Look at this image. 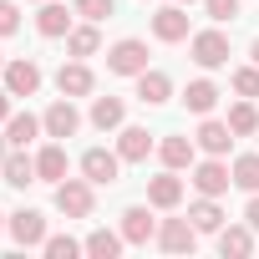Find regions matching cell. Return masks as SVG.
I'll return each mask as SVG.
<instances>
[{
  "mask_svg": "<svg viewBox=\"0 0 259 259\" xmlns=\"http://www.w3.org/2000/svg\"><path fill=\"white\" fill-rule=\"evenodd\" d=\"M229 168H234V188H244V193H259V153H239Z\"/></svg>",
  "mask_w": 259,
  "mask_h": 259,
  "instance_id": "obj_29",
  "label": "cell"
},
{
  "mask_svg": "<svg viewBox=\"0 0 259 259\" xmlns=\"http://www.w3.org/2000/svg\"><path fill=\"white\" fill-rule=\"evenodd\" d=\"M87 122L97 127V133H117V127L127 122V107H122V97H92V112H87Z\"/></svg>",
  "mask_w": 259,
  "mask_h": 259,
  "instance_id": "obj_20",
  "label": "cell"
},
{
  "mask_svg": "<svg viewBox=\"0 0 259 259\" xmlns=\"http://www.w3.org/2000/svg\"><path fill=\"white\" fill-rule=\"evenodd\" d=\"M188 173H193L188 183H193L198 193H208V198H224V193L234 188V168H229L224 158H213V153H203V158H198Z\"/></svg>",
  "mask_w": 259,
  "mask_h": 259,
  "instance_id": "obj_3",
  "label": "cell"
},
{
  "mask_svg": "<svg viewBox=\"0 0 259 259\" xmlns=\"http://www.w3.org/2000/svg\"><path fill=\"white\" fill-rule=\"evenodd\" d=\"M102 51V31H97V21H87V26H71L66 31V56H97Z\"/></svg>",
  "mask_w": 259,
  "mask_h": 259,
  "instance_id": "obj_27",
  "label": "cell"
},
{
  "mask_svg": "<svg viewBox=\"0 0 259 259\" xmlns=\"http://www.w3.org/2000/svg\"><path fill=\"white\" fill-rule=\"evenodd\" d=\"M163 254H193L198 249V229L193 219H158V239H153Z\"/></svg>",
  "mask_w": 259,
  "mask_h": 259,
  "instance_id": "obj_8",
  "label": "cell"
},
{
  "mask_svg": "<svg viewBox=\"0 0 259 259\" xmlns=\"http://www.w3.org/2000/svg\"><path fill=\"white\" fill-rule=\"evenodd\" d=\"M71 16H76V11H66V6H56V0H46V6H41V16H36V31H41L46 41H66Z\"/></svg>",
  "mask_w": 259,
  "mask_h": 259,
  "instance_id": "obj_24",
  "label": "cell"
},
{
  "mask_svg": "<svg viewBox=\"0 0 259 259\" xmlns=\"http://www.w3.org/2000/svg\"><path fill=\"white\" fill-rule=\"evenodd\" d=\"M6 224H11V213H0V234H6Z\"/></svg>",
  "mask_w": 259,
  "mask_h": 259,
  "instance_id": "obj_39",
  "label": "cell"
},
{
  "mask_svg": "<svg viewBox=\"0 0 259 259\" xmlns=\"http://www.w3.org/2000/svg\"><path fill=\"white\" fill-rule=\"evenodd\" d=\"M11 112H16V97L6 92V81H0V127H6V122H11Z\"/></svg>",
  "mask_w": 259,
  "mask_h": 259,
  "instance_id": "obj_36",
  "label": "cell"
},
{
  "mask_svg": "<svg viewBox=\"0 0 259 259\" xmlns=\"http://www.w3.org/2000/svg\"><path fill=\"white\" fill-rule=\"evenodd\" d=\"M0 71H6V51H0Z\"/></svg>",
  "mask_w": 259,
  "mask_h": 259,
  "instance_id": "obj_41",
  "label": "cell"
},
{
  "mask_svg": "<svg viewBox=\"0 0 259 259\" xmlns=\"http://www.w3.org/2000/svg\"><path fill=\"white\" fill-rule=\"evenodd\" d=\"M133 81H138V102H143V107H163V102H173V76H168V71L148 66V71H138Z\"/></svg>",
  "mask_w": 259,
  "mask_h": 259,
  "instance_id": "obj_17",
  "label": "cell"
},
{
  "mask_svg": "<svg viewBox=\"0 0 259 259\" xmlns=\"http://www.w3.org/2000/svg\"><path fill=\"white\" fill-rule=\"evenodd\" d=\"M117 153H122V163H148V158L158 153V138L148 133V127L122 122V127H117Z\"/></svg>",
  "mask_w": 259,
  "mask_h": 259,
  "instance_id": "obj_11",
  "label": "cell"
},
{
  "mask_svg": "<svg viewBox=\"0 0 259 259\" xmlns=\"http://www.w3.org/2000/svg\"><path fill=\"white\" fill-rule=\"evenodd\" d=\"M0 81H6V92H11V97H36L46 76H41V66H36L31 56H16V61H6Z\"/></svg>",
  "mask_w": 259,
  "mask_h": 259,
  "instance_id": "obj_9",
  "label": "cell"
},
{
  "mask_svg": "<svg viewBox=\"0 0 259 259\" xmlns=\"http://www.w3.org/2000/svg\"><path fill=\"white\" fill-rule=\"evenodd\" d=\"M188 56H193V66H203V71H219V66H229V36H224V26H208V31H193L188 36Z\"/></svg>",
  "mask_w": 259,
  "mask_h": 259,
  "instance_id": "obj_2",
  "label": "cell"
},
{
  "mask_svg": "<svg viewBox=\"0 0 259 259\" xmlns=\"http://www.w3.org/2000/svg\"><path fill=\"white\" fill-rule=\"evenodd\" d=\"M6 234H11L21 249H41V244H46V213H41V208H16L11 224H6Z\"/></svg>",
  "mask_w": 259,
  "mask_h": 259,
  "instance_id": "obj_10",
  "label": "cell"
},
{
  "mask_svg": "<svg viewBox=\"0 0 259 259\" xmlns=\"http://www.w3.org/2000/svg\"><path fill=\"white\" fill-rule=\"evenodd\" d=\"M244 224L259 234V193H249V203H244Z\"/></svg>",
  "mask_w": 259,
  "mask_h": 259,
  "instance_id": "obj_35",
  "label": "cell"
},
{
  "mask_svg": "<svg viewBox=\"0 0 259 259\" xmlns=\"http://www.w3.org/2000/svg\"><path fill=\"white\" fill-rule=\"evenodd\" d=\"M81 249H87L92 259H117V254L127 249V239H122V229H92V234L81 239Z\"/></svg>",
  "mask_w": 259,
  "mask_h": 259,
  "instance_id": "obj_26",
  "label": "cell"
},
{
  "mask_svg": "<svg viewBox=\"0 0 259 259\" xmlns=\"http://www.w3.org/2000/svg\"><path fill=\"white\" fill-rule=\"evenodd\" d=\"M229 87L239 92V97H249V102H259V66L249 61V66H239L234 76H229Z\"/></svg>",
  "mask_w": 259,
  "mask_h": 259,
  "instance_id": "obj_31",
  "label": "cell"
},
{
  "mask_svg": "<svg viewBox=\"0 0 259 259\" xmlns=\"http://www.w3.org/2000/svg\"><path fill=\"white\" fill-rule=\"evenodd\" d=\"M249 61H254V66H259V36H254V41H249Z\"/></svg>",
  "mask_w": 259,
  "mask_h": 259,
  "instance_id": "obj_37",
  "label": "cell"
},
{
  "mask_svg": "<svg viewBox=\"0 0 259 259\" xmlns=\"http://www.w3.org/2000/svg\"><path fill=\"white\" fill-rule=\"evenodd\" d=\"M219 254L224 259H249L254 254V229L249 224H224L219 229Z\"/></svg>",
  "mask_w": 259,
  "mask_h": 259,
  "instance_id": "obj_22",
  "label": "cell"
},
{
  "mask_svg": "<svg viewBox=\"0 0 259 259\" xmlns=\"http://www.w3.org/2000/svg\"><path fill=\"white\" fill-rule=\"evenodd\" d=\"M6 153H11V143H6V133H0V163H6Z\"/></svg>",
  "mask_w": 259,
  "mask_h": 259,
  "instance_id": "obj_38",
  "label": "cell"
},
{
  "mask_svg": "<svg viewBox=\"0 0 259 259\" xmlns=\"http://www.w3.org/2000/svg\"><path fill=\"white\" fill-rule=\"evenodd\" d=\"M41 254H46V259H76V254H87V249H81V239H71V234H46Z\"/></svg>",
  "mask_w": 259,
  "mask_h": 259,
  "instance_id": "obj_30",
  "label": "cell"
},
{
  "mask_svg": "<svg viewBox=\"0 0 259 259\" xmlns=\"http://www.w3.org/2000/svg\"><path fill=\"white\" fill-rule=\"evenodd\" d=\"M71 11H76L81 21H107V16L117 11V0H71Z\"/></svg>",
  "mask_w": 259,
  "mask_h": 259,
  "instance_id": "obj_32",
  "label": "cell"
},
{
  "mask_svg": "<svg viewBox=\"0 0 259 259\" xmlns=\"http://www.w3.org/2000/svg\"><path fill=\"white\" fill-rule=\"evenodd\" d=\"M51 203H56L61 219H92L97 213V183L92 178H61L56 193H51Z\"/></svg>",
  "mask_w": 259,
  "mask_h": 259,
  "instance_id": "obj_1",
  "label": "cell"
},
{
  "mask_svg": "<svg viewBox=\"0 0 259 259\" xmlns=\"http://www.w3.org/2000/svg\"><path fill=\"white\" fill-rule=\"evenodd\" d=\"M56 92H61V97H92V92H97V76H92V66H87L81 56L61 61V71H56Z\"/></svg>",
  "mask_w": 259,
  "mask_h": 259,
  "instance_id": "obj_13",
  "label": "cell"
},
{
  "mask_svg": "<svg viewBox=\"0 0 259 259\" xmlns=\"http://www.w3.org/2000/svg\"><path fill=\"white\" fill-rule=\"evenodd\" d=\"M26 6H46V0H26Z\"/></svg>",
  "mask_w": 259,
  "mask_h": 259,
  "instance_id": "obj_40",
  "label": "cell"
},
{
  "mask_svg": "<svg viewBox=\"0 0 259 259\" xmlns=\"http://www.w3.org/2000/svg\"><path fill=\"white\" fill-rule=\"evenodd\" d=\"M21 31V0H0V36Z\"/></svg>",
  "mask_w": 259,
  "mask_h": 259,
  "instance_id": "obj_34",
  "label": "cell"
},
{
  "mask_svg": "<svg viewBox=\"0 0 259 259\" xmlns=\"http://www.w3.org/2000/svg\"><path fill=\"white\" fill-rule=\"evenodd\" d=\"M219 97H224V92H219V87H213L208 76H193V81L183 87V107H188L193 117H208V112L219 107Z\"/></svg>",
  "mask_w": 259,
  "mask_h": 259,
  "instance_id": "obj_21",
  "label": "cell"
},
{
  "mask_svg": "<svg viewBox=\"0 0 259 259\" xmlns=\"http://www.w3.org/2000/svg\"><path fill=\"white\" fill-rule=\"evenodd\" d=\"M229 127H234V138H254L259 133V107L249 102V97H239L234 107H229V117H224Z\"/></svg>",
  "mask_w": 259,
  "mask_h": 259,
  "instance_id": "obj_28",
  "label": "cell"
},
{
  "mask_svg": "<svg viewBox=\"0 0 259 259\" xmlns=\"http://www.w3.org/2000/svg\"><path fill=\"white\" fill-rule=\"evenodd\" d=\"M148 203H153L158 213H173V208L183 203V178H178L173 168H163L158 178H148Z\"/></svg>",
  "mask_w": 259,
  "mask_h": 259,
  "instance_id": "obj_16",
  "label": "cell"
},
{
  "mask_svg": "<svg viewBox=\"0 0 259 259\" xmlns=\"http://www.w3.org/2000/svg\"><path fill=\"white\" fill-rule=\"evenodd\" d=\"M117 229H122V239L133 244V249L153 244V239H158V219H153V203H127V208L117 213Z\"/></svg>",
  "mask_w": 259,
  "mask_h": 259,
  "instance_id": "obj_5",
  "label": "cell"
},
{
  "mask_svg": "<svg viewBox=\"0 0 259 259\" xmlns=\"http://www.w3.org/2000/svg\"><path fill=\"white\" fill-rule=\"evenodd\" d=\"M239 6H244V0H203V11H208V21H213V26L239 21Z\"/></svg>",
  "mask_w": 259,
  "mask_h": 259,
  "instance_id": "obj_33",
  "label": "cell"
},
{
  "mask_svg": "<svg viewBox=\"0 0 259 259\" xmlns=\"http://www.w3.org/2000/svg\"><path fill=\"white\" fill-rule=\"evenodd\" d=\"M36 138H46L41 117H36V112H11V122H6V143H11V148H31Z\"/></svg>",
  "mask_w": 259,
  "mask_h": 259,
  "instance_id": "obj_23",
  "label": "cell"
},
{
  "mask_svg": "<svg viewBox=\"0 0 259 259\" xmlns=\"http://www.w3.org/2000/svg\"><path fill=\"white\" fill-rule=\"evenodd\" d=\"M188 219H193L198 234H219V229H224V208H219V198H208V193H198V198L188 203Z\"/></svg>",
  "mask_w": 259,
  "mask_h": 259,
  "instance_id": "obj_25",
  "label": "cell"
},
{
  "mask_svg": "<svg viewBox=\"0 0 259 259\" xmlns=\"http://www.w3.org/2000/svg\"><path fill=\"white\" fill-rule=\"evenodd\" d=\"M66 168H71V163H66V143L51 138V143L36 153V183H51V188H56V183L66 178Z\"/></svg>",
  "mask_w": 259,
  "mask_h": 259,
  "instance_id": "obj_19",
  "label": "cell"
},
{
  "mask_svg": "<svg viewBox=\"0 0 259 259\" xmlns=\"http://www.w3.org/2000/svg\"><path fill=\"white\" fill-rule=\"evenodd\" d=\"M193 143H198V153H213V158H229V148H234V127L229 122H219L213 112L198 122V133H193Z\"/></svg>",
  "mask_w": 259,
  "mask_h": 259,
  "instance_id": "obj_14",
  "label": "cell"
},
{
  "mask_svg": "<svg viewBox=\"0 0 259 259\" xmlns=\"http://www.w3.org/2000/svg\"><path fill=\"white\" fill-rule=\"evenodd\" d=\"M153 36H158L163 46L188 41V36H193V31H188V11H183V6H163V11H153Z\"/></svg>",
  "mask_w": 259,
  "mask_h": 259,
  "instance_id": "obj_15",
  "label": "cell"
},
{
  "mask_svg": "<svg viewBox=\"0 0 259 259\" xmlns=\"http://www.w3.org/2000/svg\"><path fill=\"white\" fill-rule=\"evenodd\" d=\"M107 71H112V76H138V71H148V41H143V36L112 41V46H107Z\"/></svg>",
  "mask_w": 259,
  "mask_h": 259,
  "instance_id": "obj_4",
  "label": "cell"
},
{
  "mask_svg": "<svg viewBox=\"0 0 259 259\" xmlns=\"http://www.w3.org/2000/svg\"><path fill=\"white\" fill-rule=\"evenodd\" d=\"M81 178H92L97 188H112V183L122 178V153H117V148H112V153H107V148H87V153H81Z\"/></svg>",
  "mask_w": 259,
  "mask_h": 259,
  "instance_id": "obj_7",
  "label": "cell"
},
{
  "mask_svg": "<svg viewBox=\"0 0 259 259\" xmlns=\"http://www.w3.org/2000/svg\"><path fill=\"white\" fill-rule=\"evenodd\" d=\"M158 163L173 168V173H183V168L198 163V143L183 138V133H163V138H158Z\"/></svg>",
  "mask_w": 259,
  "mask_h": 259,
  "instance_id": "obj_12",
  "label": "cell"
},
{
  "mask_svg": "<svg viewBox=\"0 0 259 259\" xmlns=\"http://www.w3.org/2000/svg\"><path fill=\"white\" fill-rule=\"evenodd\" d=\"M178 6H193V0H178Z\"/></svg>",
  "mask_w": 259,
  "mask_h": 259,
  "instance_id": "obj_42",
  "label": "cell"
},
{
  "mask_svg": "<svg viewBox=\"0 0 259 259\" xmlns=\"http://www.w3.org/2000/svg\"><path fill=\"white\" fill-rule=\"evenodd\" d=\"M0 183H11V188H31V183H36V153L11 148L6 163H0Z\"/></svg>",
  "mask_w": 259,
  "mask_h": 259,
  "instance_id": "obj_18",
  "label": "cell"
},
{
  "mask_svg": "<svg viewBox=\"0 0 259 259\" xmlns=\"http://www.w3.org/2000/svg\"><path fill=\"white\" fill-rule=\"evenodd\" d=\"M41 127H46V138H56V143L76 138V133H81V112H76V97H56V102L41 112Z\"/></svg>",
  "mask_w": 259,
  "mask_h": 259,
  "instance_id": "obj_6",
  "label": "cell"
}]
</instances>
